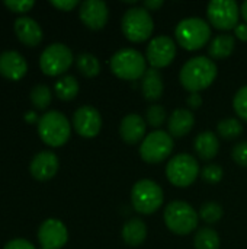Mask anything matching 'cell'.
Listing matches in <instances>:
<instances>
[{
  "mask_svg": "<svg viewBox=\"0 0 247 249\" xmlns=\"http://www.w3.org/2000/svg\"><path fill=\"white\" fill-rule=\"evenodd\" d=\"M217 77L215 63L204 55L194 57L188 60L179 73V80L182 86L191 93H199L213 85Z\"/></svg>",
  "mask_w": 247,
  "mask_h": 249,
  "instance_id": "1",
  "label": "cell"
},
{
  "mask_svg": "<svg viewBox=\"0 0 247 249\" xmlns=\"http://www.w3.org/2000/svg\"><path fill=\"white\" fill-rule=\"evenodd\" d=\"M175 35L182 48L195 51L208 44L211 38V28L210 23L201 18H186L178 23Z\"/></svg>",
  "mask_w": 247,
  "mask_h": 249,
  "instance_id": "2",
  "label": "cell"
},
{
  "mask_svg": "<svg viewBox=\"0 0 247 249\" xmlns=\"http://www.w3.org/2000/svg\"><path fill=\"white\" fill-rule=\"evenodd\" d=\"M167 229L176 235H189L198 226L197 210L185 201H172L166 206L163 214Z\"/></svg>",
  "mask_w": 247,
  "mask_h": 249,
  "instance_id": "3",
  "label": "cell"
},
{
  "mask_svg": "<svg viewBox=\"0 0 247 249\" xmlns=\"http://www.w3.org/2000/svg\"><path fill=\"white\" fill-rule=\"evenodd\" d=\"M38 133L48 146H63L71 133L70 121L60 111H48L38 118Z\"/></svg>",
  "mask_w": 247,
  "mask_h": 249,
  "instance_id": "4",
  "label": "cell"
},
{
  "mask_svg": "<svg viewBox=\"0 0 247 249\" xmlns=\"http://www.w3.org/2000/svg\"><path fill=\"white\" fill-rule=\"evenodd\" d=\"M111 70L116 77L122 80H138L147 71L146 58L140 51L134 48H124L112 55Z\"/></svg>",
  "mask_w": 247,
  "mask_h": 249,
  "instance_id": "5",
  "label": "cell"
},
{
  "mask_svg": "<svg viewBox=\"0 0 247 249\" xmlns=\"http://www.w3.org/2000/svg\"><path fill=\"white\" fill-rule=\"evenodd\" d=\"M163 190L151 179H140L131 190V204L141 214H153L163 206Z\"/></svg>",
  "mask_w": 247,
  "mask_h": 249,
  "instance_id": "6",
  "label": "cell"
},
{
  "mask_svg": "<svg viewBox=\"0 0 247 249\" xmlns=\"http://www.w3.org/2000/svg\"><path fill=\"white\" fill-rule=\"evenodd\" d=\"M121 28L128 41L143 42L151 36L154 31V22L148 10L144 7H132L124 13Z\"/></svg>",
  "mask_w": 247,
  "mask_h": 249,
  "instance_id": "7",
  "label": "cell"
},
{
  "mask_svg": "<svg viewBox=\"0 0 247 249\" xmlns=\"http://www.w3.org/2000/svg\"><path fill=\"white\" fill-rule=\"evenodd\" d=\"M199 175V166L194 156L181 153L172 158L166 166V177L170 184L179 188H186L195 182Z\"/></svg>",
  "mask_w": 247,
  "mask_h": 249,
  "instance_id": "8",
  "label": "cell"
},
{
  "mask_svg": "<svg viewBox=\"0 0 247 249\" xmlns=\"http://www.w3.org/2000/svg\"><path fill=\"white\" fill-rule=\"evenodd\" d=\"M173 152V139L169 133L156 130L150 133L140 146V156L147 163H160Z\"/></svg>",
  "mask_w": 247,
  "mask_h": 249,
  "instance_id": "9",
  "label": "cell"
},
{
  "mask_svg": "<svg viewBox=\"0 0 247 249\" xmlns=\"http://www.w3.org/2000/svg\"><path fill=\"white\" fill-rule=\"evenodd\" d=\"M73 63L71 50L61 42H54L45 47L39 57V66L42 71L48 76L63 74Z\"/></svg>",
  "mask_w": 247,
  "mask_h": 249,
  "instance_id": "10",
  "label": "cell"
},
{
  "mask_svg": "<svg viewBox=\"0 0 247 249\" xmlns=\"http://www.w3.org/2000/svg\"><path fill=\"white\" fill-rule=\"evenodd\" d=\"M207 16L214 28L230 31L239 25L240 9L239 4L233 0H214L208 3Z\"/></svg>",
  "mask_w": 247,
  "mask_h": 249,
  "instance_id": "11",
  "label": "cell"
},
{
  "mask_svg": "<svg viewBox=\"0 0 247 249\" xmlns=\"http://www.w3.org/2000/svg\"><path fill=\"white\" fill-rule=\"evenodd\" d=\"M176 55V44L170 36L160 35L150 41L146 57L153 69L167 67Z\"/></svg>",
  "mask_w": 247,
  "mask_h": 249,
  "instance_id": "12",
  "label": "cell"
},
{
  "mask_svg": "<svg viewBox=\"0 0 247 249\" xmlns=\"http://www.w3.org/2000/svg\"><path fill=\"white\" fill-rule=\"evenodd\" d=\"M68 232L66 225L58 219H47L38 229V241L41 249H60L66 245Z\"/></svg>",
  "mask_w": 247,
  "mask_h": 249,
  "instance_id": "13",
  "label": "cell"
},
{
  "mask_svg": "<svg viewBox=\"0 0 247 249\" xmlns=\"http://www.w3.org/2000/svg\"><path fill=\"white\" fill-rule=\"evenodd\" d=\"M73 127L82 137L92 139L98 136L102 128V117L92 105H83L73 114Z\"/></svg>",
  "mask_w": 247,
  "mask_h": 249,
  "instance_id": "14",
  "label": "cell"
},
{
  "mask_svg": "<svg viewBox=\"0 0 247 249\" xmlns=\"http://www.w3.org/2000/svg\"><path fill=\"white\" fill-rule=\"evenodd\" d=\"M82 22L90 29H102L109 18V10L102 0H86L80 4L79 10Z\"/></svg>",
  "mask_w": 247,
  "mask_h": 249,
  "instance_id": "15",
  "label": "cell"
},
{
  "mask_svg": "<svg viewBox=\"0 0 247 249\" xmlns=\"http://www.w3.org/2000/svg\"><path fill=\"white\" fill-rule=\"evenodd\" d=\"M58 165H60V162L54 152L42 150V152H38L32 158L29 171L33 175V178H36L39 181H47V179H51L57 174Z\"/></svg>",
  "mask_w": 247,
  "mask_h": 249,
  "instance_id": "16",
  "label": "cell"
},
{
  "mask_svg": "<svg viewBox=\"0 0 247 249\" xmlns=\"http://www.w3.org/2000/svg\"><path fill=\"white\" fill-rule=\"evenodd\" d=\"M28 70V63L25 57L15 50H6L0 54V73L12 80L23 77Z\"/></svg>",
  "mask_w": 247,
  "mask_h": 249,
  "instance_id": "17",
  "label": "cell"
},
{
  "mask_svg": "<svg viewBox=\"0 0 247 249\" xmlns=\"http://www.w3.org/2000/svg\"><path fill=\"white\" fill-rule=\"evenodd\" d=\"M15 32L16 36L29 47H35L42 41V28L33 18L26 15L16 18Z\"/></svg>",
  "mask_w": 247,
  "mask_h": 249,
  "instance_id": "18",
  "label": "cell"
},
{
  "mask_svg": "<svg viewBox=\"0 0 247 249\" xmlns=\"http://www.w3.org/2000/svg\"><path fill=\"white\" fill-rule=\"evenodd\" d=\"M146 121L138 114H128L122 118L119 124V136L127 144H137L144 140Z\"/></svg>",
  "mask_w": 247,
  "mask_h": 249,
  "instance_id": "19",
  "label": "cell"
},
{
  "mask_svg": "<svg viewBox=\"0 0 247 249\" xmlns=\"http://www.w3.org/2000/svg\"><path fill=\"white\" fill-rule=\"evenodd\" d=\"M195 125V117L188 109H176L167 121V128L172 137H183L191 133Z\"/></svg>",
  "mask_w": 247,
  "mask_h": 249,
  "instance_id": "20",
  "label": "cell"
},
{
  "mask_svg": "<svg viewBox=\"0 0 247 249\" xmlns=\"http://www.w3.org/2000/svg\"><path fill=\"white\" fill-rule=\"evenodd\" d=\"M163 79L157 69H147L146 74L141 80V92L144 98L150 102H154L162 98L163 95Z\"/></svg>",
  "mask_w": 247,
  "mask_h": 249,
  "instance_id": "21",
  "label": "cell"
},
{
  "mask_svg": "<svg viewBox=\"0 0 247 249\" xmlns=\"http://www.w3.org/2000/svg\"><path fill=\"white\" fill-rule=\"evenodd\" d=\"M194 147L202 160H211L217 156V153L220 150V142L214 133L204 131V133L197 136Z\"/></svg>",
  "mask_w": 247,
  "mask_h": 249,
  "instance_id": "22",
  "label": "cell"
},
{
  "mask_svg": "<svg viewBox=\"0 0 247 249\" xmlns=\"http://www.w3.org/2000/svg\"><path fill=\"white\" fill-rule=\"evenodd\" d=\"M147 238V226L140 219L128 220L122 228V239L130 247H140Z\"/></svg>",
  "mask_w": 247,
  "mask_h": 249,
  "instance_id": "23",
  "label": "cell"
},
{
  "mask_svg": "<svg viewBox=\"0 0 247 249\" xmlns=\"http://www.w3.org/2000/svg\"><path fill=\"white\" fill-rule=\"evenodd\" d=\"M236 41L233 35L224 34V35H217L208 45V54L211 60H224L230 57L234 51Z\"/></svg>",
  "mask_w": 247,
  "mask_h": 249,
  "instance_id": "24",
  "label": "cell"
},
{
  "mask_svg": "<svg viewBox=\"0 0 247 249\" xmlns=\"http://www.w3.org/2000/svg\"><path fill=\"white\" fill-rule=\"evenodd\" d=\"M54 90H55V95L60 99H63V101H71L79 93V82H77V79L74 76L66 74V76L60 77L55 82Z\"/></svg>",
  "mask_w": 247,
  "mask_h": 249,
  "instance_id": "25",
  "label": "cell"
},
{
  "mask_svg": "<svg viewBox=\"0 0 247 249\" xmlns=\"http://www.w3.org/2000/svg\"><path fill=\"white\" fill-rule=\"evenodd\" d=\"M76 64L79 71L86 77H95L100 71V63L96 55L90 53H82L76 58Z\"/></svg>",
  "mask_w": 247,
  "mask_h": 249,
  "instance_id": "26",
  "label": "cell"
},
{
  "mask_svg": "<svg viewBox=\"0 0 247 249\" xmlns=\"http://www.w3.org/2000/svg\"><path fill=\"white\" fill-rule=\"evenodd\" d=\"M195 249H220V236L211 228H202L195 235Z\"/></svg>",
  "mask_w": 247,
  "mask_h": 249,
  "instance_id": "27",
  "label": "cell"
},
{
  "mask_svg": "<svg viewBox=\"0 0 247 249\" xmlns=\"http://www.w3.org/2000/svg\"><path fill=\"white\" fill-rule=\"evenodd\" d=\"M217 131H218L220 137H223L224 140H234L242 136L243 125L237 118H226L218 123Z\"/></svg>",
  "mask_w": 247,
  "mask_h": 249,
  "instance_id": "28",
  "label": "cell"
},
{
  "mask_svg": "<svg viewBox=\"0 0 247 249\" xmlns=\"http://www.w3.org/2000/svg\"><path fill=\"white\" fill-rule=\"evenodd\" d=\"M29 98H31V102L39 108V109H45L51 99H52V93H51V89L44 85V83H38L35 85L32 89H31V93H29Z\"/></svg>",
  "mask_w": 247,
  "mask_h": 249,
  "instance_id": "29",
  "label": "cell"
},
{
  "mask_svg": "<svg viewBox=\"0 0 247 249\" xmlns=\"http://www.w3.org/2000/svg\"><path fill=\"white\" fill-rule=\"evenodd\" d=\"M223 207L214 201H210V203H205L201 210H199V216L201 219L205 222V223H210V225H214L217 222L221 220L223 217Z\"/></svg>",
  "mask_w": 247,
  "mask_h": 249,
  "instance_id": "30",
  "label": "cell"
},
{
  "mask_svg": "<svg viewBox=\"0 0 247 249\" xmlns=\"http://www.w3.org/2000/svg\"><path fill=\"white\" fill-rule=\"evenodd\" d=\"M167 118V114H166V109L162 107V105H151L148 109H147V114H146V120L148 123V125L154 127V128H159L165 124Z\"/></svg>",
  "mask_w": 247,
  "mask_h": 249,
  "instance_id": "31",
  "label": "cell"
},
{
  "mask_svg": "<svg viewBox=\"0 0 247 249\" xmlns=\"http://www.w3.org/2000/svg\"><path fill=\"white\" fill-rule=\"evenodd\" d=\"M223 175H224L223 168H221L220 165H215V163L207 165V166L202 169V172H201L202 179H204L207 184H211V185L218 184V182L223 179Z\"/></svg>",
  "mask_w": 247,
  "mask_h": 249,
  "instance_id": "32",
  "label": "cell"
},
{
  "mask_svg": "<svg viewBox=\"0 0 247 249\" xmlns=\"http://www.w3.org/2000/svg\"><path fill=\"white\" fill-rule=\"evenodd\" d=\"M233 107H234L236 114L242 120L247 121V86H243L242 89L237 90L233 99Z\"/></svg>",
  "mask_w": 247,
  "mask_h": 249,
  "instance_id": "33",
  "label": "cell"
},
{
  "mask_svg": "<svg viewBox=\"0 0 247 249\" xmlns=\"http://www.w3.org/2000/svg\"><path fill=\"white\" fill-rule=\"evenodd\" d=\"M231 156L237 165L247 168V142H242L236 144L231 152Z\"/></svg>",
  "mask_w": 247,
  "mask_h": 249,
  "instance_id": "34",
  "label": "cell"
},
{
  "mask_svg": "<svg viewBox=\"0 0 247 249\" xmlns=\"http://www.w3.org/2000/svg\"><path fill=\"white\" fill-rule=\"evenodd\" d=\"M3 3L13 12H26L33 6V0H4Z\"/></svg>",
  "mask_w": 247,
  "mask_h": 249,
  "instance_id": "35",
  "label": "cell"
},
{
  "mask_svg": "<svg viewBox=\"0 0 247 249\" xmlns=\"http://www.w3.org/2000/svg\"><path fill=\"white\" fill-rule=\"evenodd\" d=\"M3 249H36L29 241L26 239H22V238H17V239H12L9 241Z\"/></svg>",
  "mask_w": 247,
  "mask_h": 249,
  "instance_id": "36",
  "label": "cell"
},
{
  "mask_svg": "<svg viewBox=\"0 0 247 249\" xmlns=\"http://www.w3.org/2000/svg\"><path fill=\"white\" fill-rule=\"evenodd\" d=\"M49 3L54 7H57L60 10H64V12H68V10L74 9L79 4L77 0H49Z\"/></svg>",
  "mask_w": 247,
  "mask_h": 249,
  "instance_id": "37",
  "label": "cell"
},
{
  "mask_svg": "<svg viewBox=\"0 0 247 249\" xmlns=\"http://www.w3.org/2000/svg\"><path fill=\"white\" fill-rule=\"evenodd\" d=\"M186 104L192 108V109H197L202 105V96L199 93H191L186 99Z\"/></svg>",
  "mask_w": 247,
  "mask_h": 249,
  "instance_id": "38",
  "label": "cell"
},
{
  "mask_svg": "<svg viewBox=\"0 0 247 249\" xmlns=\"http://www.w3.org/2000/svg\"><path fill=\"white\" fill-rule=\"evenodd\" d=\"M163 6V0H146L143 3V7L148 12H154V10H159L160 7Z\"/></svg>",
  "mask_w": 247,
  "mask_h": 249,
  "instance_id": "39",
  "label": "cell"
},
{
  "mask_svg": "<svg viewBox=\"0 0 247 249\" xmlns=\"http://www.w3.org/2000/svg\"><path fill=\"white\" fill-rule=\"evenodd\" d=\"M234 34L240 41H247V23H239L234 28Z\"/></svg>",
  "mask_w": 247,
  "mask_h": 249,
  "instance_id": "40",
  "label": "cell"
},
{
  "mask_svg": "<svg viewBox=\"0 0 247 249\" xmlns=\"http://www.w3.org/2000/svg\"><path fill=\"white\" fill-rule=\"evenodd\" d=\"M240 15L243 16L245 23H247V1H245V3L242 4V7H240Z\"/></svg>",
  "mask_w": 247,
  "mask_h": 249,
  "instance_id": "41",
  "label": "cell"
},
{
  "mask_svg": "<svg viewBox=\"0 0 247 249\" xmlns=\"http://www.w3.org/2000/svg\"><path fill=\"white\" fill-rule=\"evenodd\" d=\"M26 120H31V121L35 120V112H28L26 114Z\"/></svg>",
  "mask_w": 247,
  "mask_h": 249,
  "instance_id": "42",
  "label": "cell"
}]
</instances>
